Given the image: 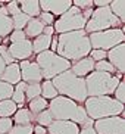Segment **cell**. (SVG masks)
Here are the masks:
<instances>
[{"label":"cell","instance_id":"1","mask_svg":"<svg viewBox=\"0 0 125 134\" xmlns=\"http://www.w3.org/2000/svg\"><path fill=\"white\" fill-rule=\"evenodd\" d=\"M91 52L90 40L88 34L84 30L79 31H72V32H65L58 36V47H56V55L60 58L75 62L82 58L88 56Z\"/></svg>","mask_w":125,"mask_h":134},{"label":"cell","instance_id":"2","mask_svg":"<svg viewBox=\"0 0 125 134\" xmlns=\"http://www.w3.org/2000/svg\"><path fill=\"white\" fill-rule=\"evenodd\" d=\"M49 112L52 114L53 119L56 121H71L75 122L79 128L82 127H93L94 121L90 119L86 114V109L82 105L75 103L63 96H58L49 102Z\"/></svg>","mask_w":125,"mask_h":134},{"label":"cell","instance_id":"3","mask_svg":"<svg viewBox=\"0 0 125 134\" xmlns=\"http://www.w3.org/2000/svg\"><path fill=\"white\" fill-rule=\"evenodd\" d=\"M52 83H53L59 96L71 99L78 105L84 103L86 99L88 97L86 90V80L75 77L69 69L59 74L58 77H55L52 80Z\"/></svg>","mask_w":125,"mask_h":134},{"label":"cell","instance_id":"4","mask_svg":"<svg viewBox=\"0 0 125 134\" xmlns=\"http://www.w3.org/2000/svg\"><path fill=\"white\" fill-rule=\"evenodd\" d=\"M87 116L93 121L109 116H121L124 115V105L116 102L112 96H99V97H87L82 103Z\"/></svg>","mask_w":125,"mask_h":134},{"label":"cell","instance_id":"5","mask_svg":"<svg viewBox=\"0 0 125 134\" xmlns=\"http://www.w3.org/2000/svg\"><path fill=\"white\" fill-rule=\"evenodd\" d=\"M84 80H86V90L88 97L113 94L115 88L121 81V78L116 77V75L106 74V72H97V71L90 72Z\"/></svg>","mask_w":125,"mask_h":134},{"label":"cell","instance_id":"6","mask_svg":"<svg viewBox=\"0 0 125 134\" xmlns=\"http://www.w3.org/2000/svg\"><path fill=\"white\" fill-rule=\"evenodd\" d=\"M35 63L38 65L40 71H41L43 80H49V81H52L59 74L71 69L69 60L63 59L59 55H56L55 52H50V50H46L43 53L35 55Z\"/></svg>","mask_w":125,"mask_h":134},{"label":"cell","instance_id":"7","mask_svg":"<svg viewBox=\"0 0 125 134\" xmlns=\"http://www.w3.org/2000/svg\"><path fill=\"white\" fill-rule=\"evenodd\" d=\"M121 25H122L121 21L110 12L109 6L96 8L93 9L90 19L87 21L84 31L87 34H91V32H100V31H106V30H112V28H121Z\"/></svg>","mask_w":125,"mask_h":134},{"label":"cell","instance_id":"8","mask_svg":"<svg viewBox=\"0 0 125 134\" xmlns=\"http://www.w3.org/2000/svg\"><path fill=\"white\" fill-rule=\"evenodd\" d=\"M87 21L82 16V12L78 8L71 6L66 12L60 15L55 21L53 28H55V34H65V32H72V31H79L86 28Z\"/></svg>","mask_w":125,"mask_h":134},{"label":"cell","instance_id":"9","mask_svg":"<svg viewBox=\"0 0 125 134\" xmlns=\"http://www.w3.org/2000/svg\"><path fill=\"white\" fill-rule=\"evenodd\" d=\"M91 49H97V50H110V49L116 47L118 44H122L125 41V32L122 28H112V30H106L100 32H91L88 34Z\"/></svg>","mask_w":125,"mask_h":134},{"label":"cell","instance_id":"10","mask_svg":"<svg viewBox=\"0 0 125 134\" xmlns=\"http://www.w3.org/2000/svg\"><path fill=\"white\" fill-rule=\"evenodd\" d=\"M96 134H125V119L121 116H109L94 121Z\"/></svg>","mask_w":125,"mask_h":134},{"label":"cell","instance_id":"11","mask_svg":"<svg viewBox=\"0 0 125 134\" xmlns=\"http://www.w3.org/2000/svg\"><path fill=\"white\" fill-rule=\"evenodd\" d=\"M19 63L21 69V81L25 84H32V83H41L43 81V75L40 71L38 65L35 63V60H22Z\"/></svg>","mask_w":125,"mask_h":134},{"label":"cell","instance_id":"12","mask_svg":"<svg viewBox=\"0 0 125 134\" xmlns=\"http://www.w3.org/2000/svg\"><path fill=\"white\" fill-rule=\"evenodd\" d=\"M8 50L15 62L28 60V58H32V55H34L32 53L31 40H28V38L22 40V41H18V43H9Z\"/></svg>","mask_w":125,"mask_h":134},{"label":"cell","instance_id":"13","mask_svg":"<svg viewBox=\"0 0 125 134\" xmlns=\"http://www.w3.org/2000/svg\"><path fill=\"white\" fill-rule=\"evenodd\" d=\"M38 4L41 12L52 13L55 18L56 16L59 18L72 6V0H41L38 2Z\"/></svg>","mask_w":125,"mask_h":134},{"label":"cell","instance_id":"14","mask_svg":"<svg viewBox=\"0 0 125 134\" xmlns=\"http://www.w3.org/2000/svg\"><path fill=\"white\" fill-rule=\"evenodd\" d=\"M107 62L115 68L118 74H124L125 72V44H118L116 47L107 50L106 55Z\"/></svg>","mask_w":125,"mask_h":134},{"label":"cell","instance_id":"15","mask_svg":"<svg viewBox=\"0 0 125 134\" xmlns=\"http://www.w3.org/2000/svg\"><path fill=\"white\" fill-rule=\"evenodd\" d=\"M47 134H78L79 127L71 121H56L53 119L50 125L46 128Z\"/></svg>","mask_w":125,"mask_h":134},{"label":"cell","instance_id":"16","mask_svg":"<svg viewBox=\"0 0 125 134\" xmlns=\"http://www.w3.org/2000/svg\"><path fill=\"white\" fill-rule=\"evenodd\" d=\"M75 77L78 78H86L90 72L94 71V62L91 60L90 56H86L79 60H75V62H71V69H69Z\"/></svg>","mask_w":125,"mask_h":134},{"label":"cell","instance_id":"17","mask_svg":"<svg viewBox=\"0 0 125 134\" xmlns=\"http://www.w3.org/2000/svg\"><path fill=\"white\" fill-rule=\"evenodd\" d=\"M0 81L10 84V86H16L21 81V69H19V63L13 62L10 65L4 66L3 74L0 75Z\"/></svg>","mask_w":125,"mask_h":134},{"label":"cell","instance_id":"18","mask_svg":"<svg viewBox=\"0 0 125 134\" xmlns=\"http://www.w3.org/2000/svg\"><path fill=\"white\" fill-rule=\"evenodd\" d=\"M43 30H44V25L38 21V18H31L28 21V24L25 25V28H24V34L28 40H34L35 37L43 34Z\"/></svg>","mask_w":125,"mask_h":134},{"label":"cell","instance_id":"19","mask_svg":"<svg viewBox=\"0 0 125 134\" xmlns=\"http://www.w3.org/2000/svg\"><path fill=\"white\" fill-rule=\"evenodd\" d=\"M12 121H13L15 125H31L32 122H34V115L27 108H21L12 116Z\"/></svg>","mask_w":125,"mask_h":134},{"label":"cell","instance_id":"20","mask_svg":"<svg viewBox=\"0 0 125 134\" xmlns=\"http://www.w3.org/2000/svg\"><path fill=\"white\" fill-rule=\"evenodd\" d=\"M50 43H52V37L49 36H41L35 37L34 40H31V44H32V53L34 55H38V53H43L46 50H50Z\"/></svg>","mask_w":125,"mask_h":134},{"label":"cell","instance_id":"21","mask_svg":"<svg viewBox=\"0 0 125 134\" xmlns=\"http://www.w3.org/2000/svg\"><path fill=\"white\" fill-rule=\"evenodd\" d=\"M25 86L27 84L24 81H19L16 86H13V93H12L10 100L18 106V109L24 108V105H27V100H25Z\"/></svg>","mask_w":125,"mask_h":134},{"label":"cell","instance_id":"22","mask_svg":"<svg viewBox=\"0 0 125 134\" xmlns=\"http://www.w3.org/2000/svg\"><path fill=\"white\" fill-rule=\"evenodd\" d=\"M19 9L21 12L25 13L30 18H37L40 15V4L37 0H25V2H19Z\"/></svg>","mask_w":125,"mask_h":134},{"label":"cell","instance_id":"23","mask_svg":"<svg viewBox=\"0 0 125 134\" xmlns=\"http://www.w3.org/2000/svg\"><path fill=\"white\" fill-rule=\"evenodd\" d=\"M27 103H28V108H27V109L30 110V112H31L34 116H35L37 114L43 112V110H46L47 108H49V102H47L46 99H43L41 96L32 99V100H30V102H27Z\"/></svg>","mask_w":125,"mask_h":134},{"label":"cell","instance_id":"24","mask_svg":"<svg viewBox=\"0 0 125 134\" xmlns=\"http://www.w3.org/2000/svg\"><path fill=\"white\" fill-rule=\"evenodd\" d=\"M40 86H41V97L46 99L47 102H49V100H53L55 97L59 96L56 88H55V86H53V83L49 81V80H43Z\"/></svg>","mask_w":125,"mask_h":134},{"label":"cell","instance_id":"25","mask_svg":"<svg viewBox=\"0 0 125 134\" xmlns=\"http://www.w3.org/2000/svg\"><path fill=\"white\" fill-rule=\"evenodd\" d=\"M16 110H18V106L10 99L0 102V118H12Z\"/></svg>","mask_w":125,"mask_h":134},{"label":"cell","instance_id":"26","mask_svg":"<svg viewBox=\"0 0 125 134\" xmlns=\"http://www.w3.org/2000/svg\"><path fill=\"white\" fill-rule=\"evenodd\" d=\"M109 9H110V12L121 21V24H124L125 22V2L124 0H113V2H110Z\"/></svg>","mask_w":125,"mask_h":134},{"label":"cell","instance_id":"27","mask_svg":"<svg viewBox=\"0 0 125 134\" xmlns=\"http://www.w3.org/2000/svg\"><path fill=\"white\" fill-rule=\"evenodd\" d=\"M13 31L12 27V19L8 15H2L0 13V38H6L9 37V34Z\"/></svg>","mask_w":125,"mask_h":134},{"label":"cell","instance_id":"28","mask_svg":"<svg viewBox=\"0 0 125 134\" xmlns=\"http://www.w3.org/2000/svg\"><path fill=\"white\" fill-rule=\"evenodd\" d=\"M41 83H32V84H27L25 86V100L30 102L32 99L41 96Z\"/></svg>","mask_w":125,"mask_h":134},{"label":"cell","instance_id":"29","mask_svg":"<svg viewBox=\"0 0 125 134\" xmlns=\"http://www.w3.org/2000/svg\"><path fill=\"white\" fill-rule=\"evenodd\" d=\"M10 19H12V27H13V30H21V31H24L25 25L28 24V21L31 19V18H30V16H27L25 13L19 12L18 15L10 16Z\"/></svg>","mask_w":125,"mask_h":134},{"label":"cell","instance_id":"30","mask_svg":"<svg viewBox=\"0 0 125 134\" xmlns=\"http://www.w3.org/2000/svg\"><path fill=\"white\" fill-rule=\"evenodd\" d=\"M34 121L37 122V125L43 127V128H47V127L53 122V116H52V114L49 112V109H46V110H43V112H40V114L35 115Z\"/></svg>","mask_w":125,"mask_h":134},{"label":"cell","instance_id":"31","mask_svg":"<svg viewBox=\"0 0 125 134\" xmlns=\"http://www.w3.org/2000/svg\"><path fill=\"white\" fill-rule=\"evenodd\" d=\"M94 71H97V72H106V74H112V75H115V72H116V71H115V68L112 66L109 62H107V59L94 63Z\"/></svg>","mask_w":125,"mask_h":134},{"label":"cell","instance_id":"32","mask_svg":"<svg viewBox=\"0 0 125 134\" xmlns=\"http://www.w3.org/2000/svg\"><path fill=\"white\" fill-rule=\"evenodd\" d=\"M12 93H13V86L4 83V81H0V102L10 99Z\"/></svg>","mask_w":125,"mask_h":134},{"label":"cell","instance_id":"33","mask_svg":"<svg viewBox=\"0 0 125 134\" xmlns=\"http://www.w3.org/2000/svg\"><path fill=\"white\" fill-rule=\"evenodd\" d=\"M113 99L116 100V102L122 103V105L125 103V83L122 81V80L119 81L118 87L115 88V91H113Z\"/></svg>","mask_w":125,"mask_h":134},{"label":"cell","instance_id":"34","mask_svg":"<svg viewBox=\"0 0 125 134\" xmlns=\"http://www.w3.org/2000/svg\"><path fill=\"white\" fill-rule=\"evenodd\" d=\"M0 58H2L4 65H10V63L15 62V60L12 59L10 53L8 50V44H0Z\"/></svg>","mask_w":125,"mask_h":134},{"label":"cell","instance_id":"35","mask_svg":"<svg viewBox=\"0 0 125 134\" xmlns=\"http://www.w3.org/2000/svg\"><path fill=\"white\" fill-rule=\"evenodd\" d=\"M32 124L31 125H13L8 134H32Z\"/></svg>","mask_w":125,"mask_h":134},{"label":"cell","instance_id":"36","mask_svg":"<svg viewBox=\"0 0 125 134\" xmlns=\"http://www.w3.org/2000/svg\"><path fill=\"white\" fill-rule=\"evenodd\" d=\"M37 18H38V21L44 25V27L53 25V24H55V21H56L55 16L52 15V13H47V12H40V15L37 16Z\"/></svg>","mask_w":125,"mask_h":134},{"label":"cell","instance_id":"37","mask_svg":"<svg viewBox=\"0 0 125 134\" xmlns=\"http://www.w3.org/2000/svg\"><path fill=\"white\" fill-rule=\"evenodd\" d=\"M4 9H6V12H8L9 16H13V15H18L21 12L19 9V2H8V3H4Z\"/></svg>","mask_w":125,"mask_h":134},{"label":"cell","instance_id":"38","mask_svg":"<svg viewBox=\"0 0 125 134\" xmlns=\"http://www.w3.org/2000/svg\"><path fill=\"white\" fill-rule=\"evenodd\" d=\"M106 55H107V52L105 50H97V49H91V52L88 53V56L91 58L94 63L96 62H100V60H105L106 59Z\"/></svg>","mask_w":125,"mask_h":134},{"label":"cell","instance_id":"39","mask_svg":"<svg viewBox=\"0 0 125 134\" xmlns=\"http://www.w3.org/2000/svg\"><path fill=\"white\" fill-rule=\"evenodd\" d=\"M13 127L12 118H0V134H8Z\"/></svg>","mask_w":125,"mask_h":134},{"label":"cell","instance_id":"40","mask_svg":"<svg viewBox=\"0 0 125 134\" xmlns=\"http://www.w3.org/2000/svg\"><path fill=\"white\" fill-rule=\"evenodd\" d=\"M72 6L78 8L79 10L93 9V0H72Z\"/></svg>","mask_w":125,"mask_h":134},{"label":"cell","instance_id":"41","mask_svg":"<svg viewBox=\"0 0 125 134\" xmlns=\"http://www.w3.org/2000/svg\"><path fill=\"white\" fill-rule=\"evenodd\" d=\"M25 38H27V37H25L24 31H21V30H13L8 37V40L10 43H18V41H22V40H25Z\"/></svg>","mask_w":125,"mask_h":134},{"label":"cell","instance_id":"42","mask_svg":"<svg viewBox=\"0 0 125 134\" xmlns=\"http://www.w3.org/2000/svg\"><path fill=\"white\" fill-rule=\"evenodd\" d=\"M110 2H107V0H94L93 2V6H96V8H106V6H109Z\"/></svg>","mask_w":125,"mask_h":134},{"label":"cell","instance_id":"43","mask_svg":"<svg viewBox=\"0 0 125 134\" xmlns=\"http://www.w3.org/2000/svg\"><path fill=\"white\" fill-rule=\"evenodd\" d=\"M43 34H44V36H49V37H53V36H55V28H53V25H49V27H44V30H43Z\"/></svg>","mask_w":125,"mask_h":134},{"label":"cell","instance_id":"44","mask_svg":"<svg viewBox=\"0 0 125 134\" xmlns=\"http://www.w3.org/2000/svg\"><path fill=\"white\" fill-rule=\"evenodd\" d=\"M78 134H96V131L93 127H82V128H79Z\"/></svg>","mask_w":125,"mask_h":134},{"label":"cell","instance_id":"45","mask_svg":"<svg viewBox=\"0 0 125 134\" xmlns=\"http://www.w3.org/2000/svg\"><path fill=\"white\" fill-rule=\"evenodd\" d=\"M56 47H58V36H53L52 37V43H50V52L56 53Z\"/></svg>","mask_w":125,"mask_h":134},{"label":"cell","instance_id":"46","mask_svg":"<svg viewBox=\"0 0 125 134\" xmlns=\"http://www.w3.org/2000/svg\"><path fill=\"white\" fill-rule=\"evenodd\" d=\"M4 66H6V65L3 63V60H2V58H0V75L3 74V71H4Z\"/></svg>","mask_w":125,"mask_h":134},{"label":"cell","instance_id":"47","mask_svg":"<svg viewBox=\"0 0 125 134\" xmlns=\"http://www.w3.org/2000/svg\"><path fill=\"white\" fill-rule=\"evenodd\" d=\"M0 44H2V38H0Z\"/></svg>","mask_w":125,"mask_h":134},{"label":"cell","instance_id":"48","mask_svg":"<svg viewBox=\"0 0 125 134\" xmlns=\"http://www.w3.org/2000/svg\"><path fill=\"white\" fill-rule=\"evenodd\" d=\"M0 3H2V2H0Z\"/></svg>","mask_w":125,"mask_h":134}]
</instances>
